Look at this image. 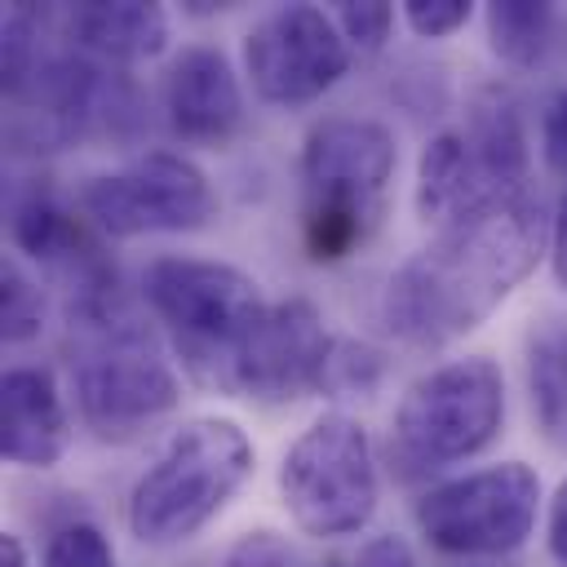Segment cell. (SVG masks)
I'll return each instance as SVG.
<instances>
[{
  "label": "cell",
  "mask_w": 567,
  "mask_h": 567,
  "mask_svg": "<svg viewBox=\"0 0 567 567\" xmlns=\"http://www.w3.org/2000/svg\"><path fill=\"white\" fill-rule=\"evenodd\" d=\"M381 377V354L363 341H337L328 372H323V394H354V390H372Z\"/></svg>",
  "instance_id": "cell-24"
},
{
  "label": "cell",
  "mask_w": 567,
  "mask_h": 567,
  "mask_svg": "<svg viewBox=\"0 0 567 567\" xmlns=\"http://www.w3.org/2000/svg\"><path fill=\"white\" fill-rule=\"evenodd\" d=\"M354 49L319 4H279L244 35V75L266 106H310L346 71Z\"/></svg>",
  "instance_id": "cell-12"
},
{
  "label": "cell",
  "mask_w": 567,
  "mask_h": 567,
  "mask_svg": "<svg viewBox=\"0 0 567 567\" xmlns=\"http://www.w3.org/2000/svg\"><path fill=\"white\" fill-rule=\"evenodd\" d=\"M44 328V288L9 257L0 266V332L9 346L40 337Z\"/></svg>",
  "instance_id": "cell-20"
},
{
  "label": "cell",
  "mask_w": 567,
  "mask_h": 567,
  "mask_svg": "<svg viewBox=\"0 0 567 567\" xmlns=\"http://www.w3.org/2000/svg\"><path fill=\"white\" fill-rule=\"evenodd\" d=\"M66 372L75 412L102 443H133L182 403L164 341L120 297L66 310Z\"/></svg>",
  "instance_id": "cell-2"
},
{
  "label": "cell",
  "mask_w": 567,
  "mask_h": 567,
  "mask_svg": "<svg viewBox=\"0 0 567 567\" xmlns=\"http://www.w3.org/2000/svg\"><path fill=\"white\" fill-rule=\"evenodd\" d=\"M540 155L554 173L567 177V84L545 102V115H540Z\"/></svg>",
  "instance_id": "cell-26"
},
{
  "label": "cell",
  "mask_w": 567,
  "mask_h": 567,
  "mask_svg": "<svg viewBox=\"0 0 567 567\" xmlns=\"http://www.w3.org/2000/svg\"><path fill=\"white\" fill-rule=\"evenodd\" d=\"M505 425V377L487 354H465L421 372L390 412L385 456L412 483L478 456Z\"/></svg>",
  "instance_id": "cell-6"
},
{
  "label": "cell",
  "mask_w": 567,
  "mask_h": 567,
  "mask_svg": "<svg viewBox=\"0 0 567 567\" xmlns=\"http://www.w3.org/2000/svg\"><path fill=\"white\" fill-rule=\"evenodd\" d=\"M279 501L297 532L315 540H341L372 523L381 501L377 452L359 416H315L279 461Z\"/></svg>",
  "instance_id": "cell-8"
},
{
  "label": "cell",
  "mask_w": 567,
  "mask_h": 567,
  "mask_svg": "<svg viewBox=\"0 0 567 567\" xmlns=\"http://www.w3.org/2000/svg\"><path fill=\"white\" fill-rule=\"evenodd\" d=\"M58 31L75 44V53L97 58V62H146L159 58L168 44V13L159 4L142 0H84L58 9Z\"/></svg>",
  "instance_id": "cell-17"
},
{
  "label": "cell",
  "mask_w": 567,
  "mask_h": 567,
  "mask_svg": "<svg viewBox=\"0 0 567 567\" xmlns=\"http://www.w3.org/2000/svg\"><path fill=\"white\" fill-rule=\"evenodd\" d=\"M9 137L27 151L71 142H128L142 124V102L128 75L84 53H49L22 89L9 93Z\"/></svg>",
  "instance_id": "cell-9"
},
{
  "label": "cell",
  "mask_w": 567,
  "mask_h": 567,
  "mask_svg": "<svg viewBox=\"0 0 567 567\" xmlns=\"http://www.w3.org/2000/svg\"><path fill=\"white\" fill-rule=\"evenodd\" d=\"M332 22H337V31L346 35L350 49H359V53H381L385 40H390V31H394V9L381 4V0H368V4L341 0V4L332 9Z\"/></svg>",
  "instance_id": "cell-23"
},
{
  "label": "cell",
  "mask_w": 567,
  "mask_h": 567,
  "mask_svg": "<svg viewBox=\"0 0 567 567\" xmlns=\"http://www.w3.org/2000/svg\"><path fill=\"white\" fill-rule=\"evenodd\" d=\"M399 168L394 128L372 115H323L310 124L301 142V248L310 261L332 266L359 252L390 199V182Z\"/></svg>",
  "instance_id": "cell-3"
},
{
  "label": "cell",
  "mask_w": 567,
  "mask_h": 567,
  "mask_svg": "<svg viewBox=\"0 0 567 567\" xmlns=\"http://www.w3.org/2000/svg\"><path fill=\"white\" fill-rule=\"evenodd\" d=\"M71 447V416L49 368L18 363L0 381V452L18 470H53Z\"/></svg>",
  "instance_id": "cell-16"
},
{
  "label": "cell",
  "mask_w": 567,
  "mask_h": 567,
  "mask_svg": "<svg viewBox=\"0 0 567 567\" xmlns=\"http://www.w3.org/2000/svg\"><path fill=\"white\" fill-rule=\"evenodd\" d=\"M221 567H315V563L284 532H275V527H248V532L235 536V545L226 549Z\"/></svg>",
  "instance_id": "cell-22"
},
{
  "label": "cell",
  "mask_w": 567,
  "mask_h": 567,
  "mask_svg": "<svg viewBox=\"0 0 567 567\" xmlns=\"http://www.w3.org/2000/svg\"><path fill=\"white\" fill-rule=\"evenodd\" d=\"M350 567H416V558H412V545L399 532H377L372 540L359 545Z\"/></svg>",
  "instance_id": "cell-27"
},
{
  "label": "cell",
  "mask_w": 567,
  "mask_h": 567,
  "mask_svg": "<svg viewBox=\"0 0 567 567\" xmlns=\"http://www.w3.org/2000/svg\"><path fill=\"white\" fill-rule=\"evenodd\" d=\"M0 567H31V554H27V545H22L18 532H4L0 536Z\"/></svg>",
  "instance_id": "cell-30"
},
{
  "label": "cell",
  "mask_w": 567,
  "mask_h": 567,
  "mask_svg": "<svg viewBox=\"0 0 567 567\" xmlns=\"http://www.w3.org/2000/svg\"><path fill=\"white\" fill-rule=\"evenodd\" d=\"M142 297L151 315L164 323L182 368L204 390H217V394H226L230 368L244 341L270 310V301L261 297V284L248 270L213 257H186V252L146 261Z\"/></svg>",
  "instance_id": "cell-5"
},
{
  "label": "cell",
  "mask_w": 567,
  "mask_h": 567,
  "mask_svg": "<svg viewBox=\"0 0 567 567\" xmlns=\"http://www.w3.org/2000/svg\"><path fill=\"white\" fill-rule=\"evenodd\" d=\"M483 27H487V44L492 53L514 66V71H532L554 40V4L545 0H492L483 9Z\"/></svg>",
  "instance_id": "cell-19"
},
{
  "label": "cell",
  "mask_w": 567,
  "mask_h": 567,
  "mask_svg": "<svg viewBox=\"0 0 567 567\" xmlns=\"http://www.w3.org/2000/svg\"><path fill=\"white\" fill-rule=\"evenodd\" d=\"M80 208L111 239L186 235L217 217V190L190 155L142 151L124 168L89 177L80 186Z\"/></svg>",
  "instance_id": "cell-11"
},
{
  "label": "cell",
  "mask_w": 567,
  "mask_h": 567,
  "mask_svg": "<svg viewBox=\"0 0 567 567\" xmlns=\"http://www.w3.org/2000/svg\"><path fill=\"white\" fill-rule=\"evenodd\" d=\"M9 239L18 252H27L31 261H40L58 279H66L71 306L115 297V270L106 266L97 239L49 186H27L22 195H13Z\"/></svg>",
  "instance_id": "cell-14"
},
{
  "label": "cell",
  "mask_w": 567,
  "mask_h": 567,
  "mask_svg": "<svg viewBox=\"0 0 567 567\" xmlns=\"http://www.w3.org/2000/svg\"><path fill=\"white\" fill-rule=\"evenodd\" d=\"M527 128L501 89L474 97L461 128H443L416 159V213L425 226H452L470 213L527 195Z\"/></svg>",
  "instance_id": "cell-7"
},
{
  "label": "cell",
  "mask_w": 567,
  "mask_h": 567,
  "mask_svg": "<svg viewBox=\"0 0 567 567\" xmlns=\"http://www.w3.org/2000/svg\"><path fill=\"white\" fill-rule=\"evenodd\" d=\"M549 252L540 199L518 195L439 226L408 252L381 292L385 328L412 350H439L474 332Z\"/></svg>",
  "instance_id": "cell-1"
},
{
  "label": "cell",
  "mask_w": 567,
  "mask_h": 567,
  "mask_svg": "<svg viewBox=\"0 0 567 567\" xmlns=\"http://www.w3.org/2000/svg\"><path fill=\"white\" fill-rule=\"evenodd\" d=\"M527 403L540 439L567 452V319H540L523 346Z\"/></svg>",
  "instance_id": "cell-18"
},
{
  "label": "cell",
  "mask_w": 567,
  "mask_h": 567,
  "mask_svg": "<svg viewBox=\"0 0 567 567\" xmlns=\"http://www.w3.org/2000/svg\"><path fill=\"white\" fill-rule=\"evenodd\" d=\"M164 120L186 146H226L244 124V89L217 44H186L164 71Z\"/></svg>",
  "instance_id": "cell-15"
},
{
  "label": "cell",
  "mask_w": 567,
  "mask_h": 567,
  "mask_svg": "<svg viewBox=\"0 0 567 567\" xmlns=\"http://www.w3.org/2000/svg\"><path fill=\"white\" fill-rule=\"evenodd\" d=\"M337 337L328 332L319 306L310 297L270 301L252 337L244 341L230 368V399H252L266 408L297 403L306 394H323V372Z\"/></svg>",
  "instance_id": "cell-13"
},
{
  "label": "cell",
  "mask_w": 567,
  "mask_h": 567,
  "mask_svg": "<svg viewBox=\"0 0 567 567\" xmlns=\"http://www.w3.org/2000/svg\"><path fill=\"white\" fill-rule=\"evenodd\" d=\"M540 501V474L527 461H501L430 483L416 496L412 518L439 554L501 558L527 545Z\"/></svg>",
  "instance_id": "cell-10"
},
{
  "label": "cell",
  "mask_w": 567,
  "mask_h": 567,
  "mask_svg": "<svg viewBox=\"0 0 567 567\" xmlns=\"http://www.w3.org/2000/svg\"><path fill=\"white\" fill-rule=\"evenodd\" d=\"M257 447L230 416H190L168 430L128 487V532L151 549L199 536L252 478Z\"/></svg>",
  "instance_id": "cell-4"
},
{
  "label": "cell",
  "mask_w": 567,
  "mask_h": 567,
  "mask_svg": "<svg viewBox=\"0 0 567 567\" xmlns=\"http://www.w3.org/2000/svg\"><path fill=\"white\" fill-rule=\"evenodd\" d=\"M545 545H549V558L558 567H567V478L554 487L549 496V514H545Z\"/></svg>",
  "instance_id": "cell-28"
},
{
  "label": "cell",
  "mask_w": 567,
  "mask_h": 567,
  "mask_svg": "<svg viewBox=\"0 0 567 567\" xmlns=\"http://www.w3.org/2000/svg\"><path fill=\"white\" fill-rule=\"evenodd\" d=\"M40 567H120V554L97 523L71 518L44 540Z\"/></svg>",
  "instance_id": "cell-21"
},
{
  "label": "cell",
  "mask_w": 567,
  "mask_h": 567,
  "mask_svg": "<svg viewBox=\"0 0 567 567\" xmlns=\"http://www.w3.org/2000/svg\"><path fill=\"white\" fill-rule=\"evenodd\" d=\"M549 270H554L558 288L567 292V190L558 195L554 217H549Z\"/></svg>",
  "instance_id": "cell-29"
},
{
  "label": "cell",
  "mask_w": 567,
  "mask_h": 567,
  "mask_svg": "<svg viewBox=\"0 0 567 567\" xmlns=\"http://www.w3.org/2000/svg\"><path fill=\"white\" fill-rule=\"evenodd\" d=\"M399 18L421 40H447L474 18V4L470 0H408L399 9Z\"/></svg>",
  "instance_id": "cell-25"
}]
</instances>
